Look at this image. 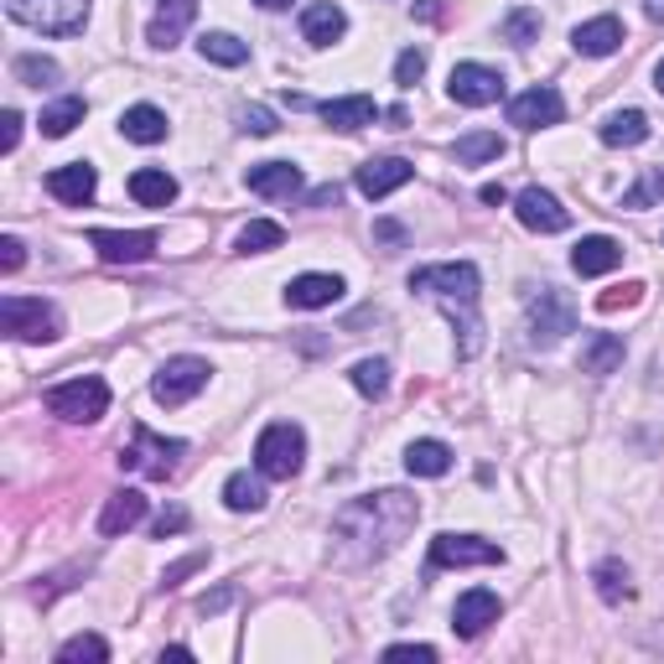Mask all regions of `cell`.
Masks as SVG:
<instances>
[{
  "mask_svg": "<svg viewBox=\"0 0 664 664\" xmlns=\"http://www.w3.org/2000/svg\"><path fill=\"white\" fill-rule=\"evenodd\" d=\"M421 519V504L400 488H384V494L354 498L342 504L338 519H333V540H338L342 561H375L384 550H394L410 535V525Z\"/></svg>",
  "mask_w": 664,
  "mask_h": 664,
  "instance_id": "obj_1",
  "label": "cell"
},
{
  "mask_svg": "<svg viewBox=\"0 0 664 664\" xmlns=\"http://www.w3.org/2000/svg\"><path fill=\"white\" fill-rule=\"evenodd\" d=\"M477 265L473 260H452V265H421V271H410V291H426L431 302L462 327V358L477 354Z\"/></svg>",
  "mask_w": 664,
  "mask_h": 664,
  "instance_id": "obj_2",
  "label": "cell"
},
{
  "mask_svg": "<svg viewBox=\"0 0 664 664\" xmlns=\"http://www.w3.org/2000/svg\"><path fill=\"white\" fill-rule=\"evenodd\" d=\"M6 17L32 27V32L73 36V32H84L88 0H6Z\"/></svg>",
  "mask_w": 664,
  "mask_h": 664,
  "instance_id": "obj_3",
  "label": "cell"
},
{
  "mask_svg": "<svg viewBox=\"0 0 664 664\" xmlns=\"http://www.w3.org/2000/svg\"><path fill=\"white\" fill-rule=\"evenodd\" d=\"M302 457H307V436H302V426H291V421H275V426L260 431L255 467H260L265 477H296V473H302Z\"/></svg>",
  "mask_w": 664,
  "mask_h": 664,
  "instance_id": "obj_4",
  "label": "cell"
},
{
  "mask_svg": "<svg viewBox=\"0 0 664 664\" xmlns=\"http://www.w3.org/2000/svg\"><path fill=\"white\" fill-rule=\"evenodd\" d=\"M48 410L57 415V421L88 426V421H99L104 410H109V384H104V379H94V375L68 379V384L48 390Z\"/></svg>",
  "mask_w": 664,
  "mask_h": 664,
  "instance_id": "obj_5",
  "label": "cell"
},
{
  "mask_svg": "<svg viewBox=\"0 0 664 664\" xmlns=\"http://www.w3.org/2000/svg\"><path fill=\"white\" fill-rule=\"evenodd\" d=\"M0 323L21 342L57 338V312H52V302H42V296H6V302H0Z\"/></svg>",
  "mask_w": 664,
  "mask_h": 664,
  "instance_id": "obj_6",
  "label": "cell"
},
{
  "mask_svg": "<svg viewBox=\"0 0 664 664\" xmlns=\"http://www.w3.org/2000/svg\"><path fill=\"white\" fill-rule=\"evenodd\" d=\"M566 333H577V307L566 302L556 286H546L540 296H529V338L550 348V342H561Z\"/></svg>",
  "mask_w": 664,
  "mask_h": 664,
  "instance_id": "obj_7",
  "label": "cell"
},
{
  "mask_svg": "<svg viewBox=\"0 0 664 664\" xmlns=\"http://www.w3.org/2000/svg\"><path fill=\"white\" fill-rule=\"evenodd\" d=\"M203 384H208V363L182 354V358H167V363H161V375L151 379V394L161 405H188Z\"/></svg>",
  "mask_w": 664,
  "mask_h": 664,
  "instance_id": "obj_8",
  "label": "cell"
},
{
  "mask_svg": "<svg viewBox=\"0 0 664 664\" xmlns=\"http://www.w3.org/2000/svg\"><path fill=\"white\" fill-rule=\"evenodd\" d=\"M182 452H188L182 442H167V436H156V431L136 426V442L119 452V462H125V467H136V473H146V477H167L171 467H177V457H182Z\"/></svg>",
  "mask_w": 664,
  "mask_h": 664,
  "instance_id": "obj_9",
  "label": "cell"
},
{
  "mask_svg": "<svg viewBox=\"0 0 664 664\" xmlns=\"http://www.w3.org/2000/svg\"><path fill=\"white\" fill-rule=\"evenodd\" d=\"M504 550L494 540H477V535H436L431 540V566L446 571V566H498Z\"/></svg>",
  "mask_w": 664,
  "mask_h": 664,
  "instance_id": "obj_10",
  "label": "cell"
},
{
  "mask_svg": "<svg viewBox=\"0 0 664 664\" xmlns=\"http://www.w3.org/2000/svg\"><path fill=\"white\" fill-rule=\"evenodd\" d=\"M446 94H452L457 104H473V109H483V104H494L498 94H504V73L483 68V63H457V68H452V78H446Z\"/></svg>",
  "mask_w": 664,
  "mask_h": 664,
  "instance_id": "obj_11",
  "label": "cell"
},
{
  "mask_svg": "<svg viewBox=\"0 0 664 664\" xmlns=\"http://www.w3.org/2000/svg\"><path fill=\"white\" fill-rule=\"evenodd\" d=\"M561 115H566V104H561V94H556L550 84L525 88V94L509 104V125H519V130H546V125H561Z\"/></svg>",
  "mask_w": 664,
  "mask_h": 664,
  "instance_id": "obj_12",
  "label": "cell"
},
{
  "mask_svg": "<svg viewBox=\"0 0 664 664\" xmlns=\"http://www.w3.org/2000/svg\"><path fill=\"white\" fill-rule=\"evenodd\" d=\"M498 613H504L498 592H488V587H473V592H462L457 608H452V633H457V639H477L488 623H498Z\"/></svg>",
  "mask_w": 664,
  "mask_h": 664,
  "instance_id": "obj_13",
  "label": "cell"
},
{
  "mask_svg": "<svg viewBox=\"0 0 664 664\" xmlns=\"http://www.w3.org/2000/svg\"><path fill=\"white\" fill-rule=\"evenodd\" d=\"M514 213H519V223L535 229V234H561V229H571V213H566L546 188H525L514 198Z\"/></svg>",
  "mask_w": 664,
  "mask_h": 664,
  "instance_id": "obj_14",
  "label": "cell"
},
{
  "mask_svg": "<svg viewBox=\"0 0 664 664\" xmlns=\"http://www.w3.org/2000/svg\"><path fill=\"white\" fill-rule=\"evenodd\" d=\"M88 244L99 250L109 265H140V260H151L156 255V234H119V229H94L88 234Z\"/></svg>",
  "mask_w": 664,
  "mask_h": 664,
  "instance_id": "obj_15",
  "label": "cell"
},
{
  "mask_svg": "<svg viewBox=\"0 0 664 664\" xmlns=\"http://www.w3.org/2000/svg\"><path fill=\"white\" fill-rule=\"evenodd\" d=\"M410 177H415V167H410L405 156H379V161H363V167H358V192H363V198H390L394 188H405Z\"/></svg>",
  "mask_w": 664,
  "mask_h": 664,
  "instance_id": "obj_16",
  "label": "cell"
},
{
  "mask_svg": "<svg viewBox=\"0 0 664 664\" xmlns=\"http://www.w3.org/2000/svg\"><path fill=\"white\" fill-rule=\"evenodd\" d=\"M94 188H99V171L88 167V161H68V167H57L48 177V192L68 208H84L94 198Z\"/></svg>",
  "mask_w": 664,
  "mask_h": 664,
  "instance_id": "obj_17",
  "label": "cell"
},
{
  "mask_svg": "<svg viewBox=\"0 0 664 664\" xmlns=\"http://www.w3.org/2000/svg\"><path fill=\"white\" fill-rule=\"evenodd\" d=\"M342 32H348V17L333 0H312L307 11H302V36H307L312 48H333Z\"/></svg>",
  "mask_w": 664,
  "mask_h": 664,
  "instance_id": "obj_18",
  "label": "cell"
},
{
  "mask_svg": "<svg viewBox=\"0 0 664 664\" xmlns=\"http://www.w3.org/2000/svg\"><path fill=\"white\" fill-rule=\"evenodd\" d=\"M623 265V244L608 234H592V239H581L577 250H571V271L577 275H608Z\"/></svg>",
  "mask_w": 664,
  "mask_h": 664,
  "instance_id": "obj_19",
  "label": "cell"
},
{
  "mask_svg": "<svg viewBox=\"0 0 664 664\" xmlns=\"http://www.w3.org/2000/svg\"><path fill=\"white\" fill-rule=\"evenodd\" d=\"M342 296V281L338 275H296L286 286V307H302V312H317V307H333Z\"/></svg>",
  "mask_w": 664,
  "mask_h": 664,
  "instance_id": "obj_20",
  "label": "cell"
},
{
  "mask_svg": "<svg viewBox=\"0 0 664 664\" xmlns=\"http://www.w3.org/2000/svg\"><path fill=\"white\" fill-rule=\"evenodd\" d=\"M571 48H577L581 57H608V52L623 48V21H618V17L581 21L577 32H571Z\"/></svg>",
  "mask_w": 664,
  "mask_h": 664,
  "instance_id": "obj_21",
  "label": "cell"
},
{
  "mask_svg": "<svg viewBox=\"0 0 664 664\" xmlns=\"http://www.w3.org/2000/svg\"><path fill=\"white\" fill-rule=\"evenodd\" d=\"M250 192L260 198H291V192H302V167H291V161H260L250 167Z\"/></svg>",
  "mask_w": 664,
  "mask_h": 664,
  "instance_id": "obj_22",
  "label": "cell"
},
{
  "mask_svg": "<svg viewBox=\"0 0 664 664\" xmlns=\"http://www.w3.org/2000/svg\"><path fill=\"white\" fill-rule=\"evenodd\" d=\"M140 519H146V494H136V488H119V494H109V504H104L99 514V535H125V529H136Z\"/></svg>",
  "mask_w": 664,
  "mask_h": 664,
  "instance_id": "obj_23",
  "label": "cell"
},
{
  "mask_svg": "<svg viewBox=\"0 0 664 664\" xmlns=\"http://www.w3.org/2000/svg\"><path fill=\"white\" fill-rule=\"evenodd\" d=\"M130 198H136L140 208H167L177 203V177L161 167H140L136 177H130Z\"/></svg>",
  "mask_w": 664,
  "mask_h": 664,
  "instance_id": "obj_24",
  "label": "cell"
},
{
  "mask_svg": "<svg viewBox=\"0 0 664 664\" xmlns=\"http://www.w3.org/2000/svg\"><path fill=\"white\" fill-rule=\"evenodd\" d=\"M323 119H327V125H338V130H363V125H375V119H379V104L369 99V94L327 99L323 104Z\"/></svg>",
  "mask_w": 664,
  "mask_h": 664,
  "instance_id": "obj_25",
  "label": "cell"
},
{
  "mask_svg": "<svg viewBox=\"0 0 664 664\" xmlns=\"http://www.w3.org/2000/svg\"><path fill=\"white\" fill-rule=\"evenodd\" d=\"M192 11H198V0H161V11H156L151 21V48H177V36H182V27L192 21Z\"/></svg>",
  "mask_w": 664,
  "mask_h": 664,
  "instance_id": "obj_26",
  "label": "cell"
},
{
  "mask_svg": "<svg viewBox=\"0 0 664 664\" xmlns=\"http://www.w3.org/2000/svg\"><path fill=\"white\" fill-rule=\"evenodd\" d=\"M405 473L410 477H442V473H452V446L446 442H410L405 446Z\"/></svg>",
  "mask_w": 664,
  "mask_h": 664,
  "instance_id": "obj_27",
  "label": "cell"
},
{
  "mask_svg": "<svg viewBox=\"0 0 664 664\" xmlns=\"http://www.w3.org/2000/svg\"><path fill=\"white\" fill-rule=\"evenodd\" d=\"M649 140V115L644 109H618L602 119V146H644Z\"/></svg>",
  "mask_w": 664,
  "mask_h": 664,
  "instance_id": "obj_28",
  "label": "cell"
},
{
  "mask_svg": "<svg viewBox=\"0 0 664 664\" xmlns=\"http://www.w3.org/2000/svg\"><path fill=\"white\" fill-rule=\"evenodd\" d=\"M119 130L130 140H140V146H156V140H167V115L156 104H136V109L119 115Z\"/></svg>",
  "mask_w": 664,
  "mask_h": 664,
  "instance_id": "obj_29",
  "label": "cell"
},
{
  "mask_svg": "<svg viewBox=\"0 0 664 664\" xmlns=\"http://www.w3.org/2000/svg\"><path fill=\"white\" fill-rule=\"evenodd\" d=\"M223 504H229L234 514H260L265 509V483L250 477V473H234L229 483H223Z\"/></svg>",
  "mask_w": 664,
  "mask_h": 664,
  "instance_id": "obj_30",
  "label": "cell"
},
{
  "mask_svg": "<svg viewBox=\"0 0 664 664\" xmlns=\"http://www.w3.org/2000/svg\"><path fill=\"white\" fill-rule=\"evenodd\" d=\"M618 363H623V338H613V333H597V338L581 348V369H587V375H613Z\"/></svg>",
  "mask_w": 664,
  "mask_h": 664,
  "instance_id": "obj_31",
  "label": "cell"
},
{
  "mask_svg": "<svg viewBox=\"0 0 664 664\" xmlns=\"http://www.w3.org/2000/svg\"><path fill=\"white\" fill-rule=\"evenodd\" d=\"M198 52H203L208 63H219V68H239V63H250V48L229 32H203L198 36Z\"/></svg>",
  "mask_w": 664,
  "mask_h": 664,
  "instance_id": "obj_32",
  "label": "cell"
},
{
  "mask_svg": "<svg viewBox=\"0 0 664 664\" xmlns=\"http://www.w3.org/2000/svg\"><path fill=\"white\" fill-rule=\"evenodd\" d=\"M234 244H239V255H265V250H281V244H286V229L271 219H255V223L239 229Z\"/></svg>",
  "mask_w": 664,
  "mask_h": 664,
  "instance_id": "obj_33",
  "label": "cell"
},
{
  "mask_svg": "<svg viewBox=\"0 0 664 664\" xmlns=\"http://www.w3.org/2000/svg\"><path fill=\"white\" fill-rule=\"evenodd\" d=\"M84 109H88L84 99H57L52 109H42V136L63 140V136L73 130V125H84Z\"/></svg>",
  "mask_w": 664,
  "mask_h": 664,
  "instance_id": "obj_34",
  "label": "cell"
},
{
  "mask_svg": "<svg viewBox=\"0 0 664 664\" xmlns=\"http://www.w3.org/2000/svg\"><path fill=\"white\" fill-rule=\"evenodd\" d=\"M504 156V136L498 130H477V136L457 140V161L462 167H477V161H498Z\"/></svg>",
  "mask_w": 664,
  "mask_h": 664,
  "instance_id": "obj_35",
  "label": "cell"
},
{
  "mask_svg": "<svg viewBox=\"0 0 664 664\" xmlns=\"http://www.w3.org/2000/svg\"><path fill=\"white\" fill-rule=\"evenodd\" d=\"M592 581H597V597H602V602H613V608H618V602H629V597H633V587H629V571H623V566H618V561H602V566H597V571H592Z\"/></svg>",
  "mask_w": 664,
  "mask_h": 664,
  "instance_id": "obj_36",
  "label": "cell"
},
{
  "mask_svg": "<svg viewBox=\"0 0 664 664\" xmlns=\"http://www.w3.org/2000/svg\"><path fill=\"white\" fill-rule=\"evenodd\" d=\"M354 390L369 394V400H379V394L390 390V363H384V358H363V363H354Z\"/></svg>",
  "mask_w": 664,
  "mask_h": 664,
  "instance_id": "obj_37",
  "label": "cell"
},
{
  "mask_svg": "<svg viewBox=\"0 0 664 664\" xmlns=\"http://www.w3.org/2000/svg\"><path fill=\"white\" fill-rule=\"evenodd\" d=\"M57 660H63V664H104V660H109V644H104V639H99V633H78V639H68V644H63V649H57Z\"/></svg>",
  "mask_w": 664,
  "mask_h": 664,
  "instance_id": "obj_38",
  "label": "cell"
},
{
  "mask_svg": "<svg viewBox=\"0 0 664 664\" xmlns=\"http://www.w3.org/2000/svg\"><path fill=\"white\" fill-rule=\"evenodd\" d=\"M11 68H17V78H21V84H32V88H42V84H57V63H52V57H36V52H27V57H17Z\"/></svg>",
  "mask_w": 664,
  "mask_h": 664,
  "instance_id": "obj_39",
  "label": "cell"
},
{
  "mask_svg": "<svg viewBox=\"0 0 664 664\" xmlns=\"http://www.w3.org/2000/svg\"><path fill=\"white\" fill-rule=\"evenodd\" d=\"M504 36H509L514 48H529V42H535V36H540V11H514L509 21H504Z\"/></svg>",
  "mask_w": 664,
  "mask_h": 664,
  "instance_id": "obj_40",
  "label": "cell"
},
{
  "mask_svg": "<svg viewBox=\"0 0 664 664\" xmlns=\"http://www.w3.org/2000/svg\"><path fill=\"white\" fill-rule=\"evenodd\" d=\"M639 302H644V286L629 281V286L602 291V296H597V312H608V317H613V312H629V307H639Z\"/></svg>",
  "mask_w": 664,
  "mask_h": 664,
  "instance_id": "obj_41",
  "label": "cell"
},
{
  "mask_svg": "<svg viewBox=\"0 0 664 664\" xmlns=\"http://www.w3.org/2000/svg\"><path fill=\"white\" fill-rule=\"evenodd\" d=\"M664 198V171L654 167V171H644V182L633 192H623V208H649V203H660Z\"/></svg>",
  "mask_w": 664,
  "mask_h": 664,
  "instance_id": "obj_42",
  "label": "cell"
},
{
  "mask_svg": "<svg viewBox=\"0 0 664 664\" xmlns=\"http://www.w3.org/2000/svg\"><path fill=\"white\" fill-rule=\"evenodd\" d=\"M421 73H426V52H421V48H405L400 57H394V84H400V88H415Z\"/></svg>",
  "mask_w": 664,
  "mask_h": 664,
  "instance_id": "obj_43",
  "label": "cell"
},
{
  "mask_svg": "<svg viewBox=\"0 0 664 664\" xmlns=\"http://www.w3.org/2000/svg\"><path fill=\"white\" fill-rule=\"evenodd\" d=\"M239 130H250V136H275L281 125H275V115L265 104H244V109H239Z\"/></svg>",
  "mask_w": 664,
  "mask_h": 664,
  "instance_id": "obj_44",
  "label": "cell"
},
{
  "mask_svg": "<svg viewBox=\"0 0 664 664\" xmlns=\"http://www.w3.org/2000/svg\"><path fill=\"white\" fill-rule=\"evenodd\" d=\"M384 660H421V664H431V660H436V649H431V644H394V649H384Z\"/></svg>",
  "mask_w": 664,
  "mask_h": 664,
  "instance_id": "obj_45",
  "label": "cell"
},
{
  "mask_svg": "<svg viewBox=\"0 0 664 664\" xmlns=\"http://www.w3.org/2000/svg\"><path fill=\"white\" fill-rule=\"evenodd\" d=\"M0 271H6V275L21 271V239H11V234L0 239Z\"/></svg>",
  "mask_w": 664,
  "mask_h": 664,
  "instance_id": "obj_46",
  "label": "cell"
},
{
  "mask_svg": "<svg viewBox=\"0 0 664 664\" xmlns=\"http://www.w3.org/2000/svg\"><path fill=\"white\" fill-rule=\"evenodd\" d=\"M0 125H6V130H0V146H6V151H17V140H21V115H17V109H6V115H0Z\"/></svg>",
  "mask_w": 664,
  "mask_h": 664,
  "instance_id": "obj_47",
  "label": "cell"
},
{
  "mask_svg": "<svg viewBox=\"0 0 664 664\" xmlns=\"http://www.w3.org/2000/svg\"><path fill=\"white\" fill-rule=\"evenodd\" d=\"M182 525H188V514H182V509H167L161 519H156V540H167V535H177Z\"/></svg>",
  "mask_w": 664,
  "mask_h": 664,
  "instance_id": "obj_48",
  "label": "cell"
},
{
  "mask_svg": "<svg viewBox=\"0 0 664 664\" xmlns=\"http://www.w3.org/2000/svg\"><path fill=\"white\" fill-rule=\"evenodd\" d=\"M198 566H203V556H188V561H177V566H171V571H167V587H177V581H182V577H192Z\"/></svg>",
  "mask_w": 664,
  "mask_h": 664,
  "instance_id": "obj_49",
  "label": "cell"
},
{
  "mask_svg": "<svg viewBox=\"0 0 664 664\" xmlns=\"http://www.w3.org/2000/svg\"><path fill=\"white\" fill-rule=\"evenodd\" d=\"M229 602H234V592H229V587H219L213 597H203V602H198V613H219V608H229Z\"/></svg>",
  "mask_w": 664,
  "mask_h": 664,
  "instance_id": "obj_50",
  "label": "cell"
},
{
  "mask_svg": "<svg viewBox=\"0 0 664 664\" xmlns=\"http://www.w3.org/2000/svg\"><path fill=\"white\" fill-rule=\"evenodd\" d=\"M375 234L384 239V244H400V239H405V229H400V223H375Z\"/></svg>",
  "mask_w": 664,
  "mask_h": 664,
  "instance_id": "obj_51",
  "label": "cell"
},
{
  "mask_svg": "<svg viewBox=\"0 0 664 664\" xmlns=\"http://www.w3.org/2000/svg\"><path fill=\"white\" fill-rule=\"evenodd\" d=\"M342 192H338V182H333V188H317L312 192V208H327V203H338Z\"/></svg>",
  "mask_w": 664,
  "mask_h": 664,
  "instance_id": "obj_52",
  "label": "cell"
},
{
  "mask_svg": "<svg viewBox=\"0 0 664 664\" xmlns=\"http://www.w3.org/2000/svg\"><path fill=\"white\" fill-rule=\"evenodd\" d=\"M415 17H421V21H436V17H442V0H421V6H415Z\"/></svg>",
  "mask_w": 664,
  "mask_h": 664,
  "instance_id": "obj_53",
  "label": "cell"
},
{
  "mask_svg": "<svg viewBox=\"0 0 664 664\" xmlns=\"http://www.w3.org/2000/svg\"><path fill=\"white\" fill-rule=\"evenodd\" d=\"M477 198H483V203H504V198H509V192H504V188H498V182H488V188H483V192H477Z\"/></svg>",
  "mask_w": 664,
  "mask_h": 664,
  "instance_id": "obj_54",
  "label": "cell"
},
{
  "mask_svg": "<svg viewBox=\"0 0 664 664\" xmlns=\"http://www.w3.org/2000/svg\"><path fill=\"white\" fill-rule=\"evenodd\" d=\"M255 6H260V11H286L291 0H255Z\"/></svg>",
  "mask_w": 664,
  "mask_h": 664,
  "instance_id": "obj_55",
  "label": "cell"
},
{
  "mask_svg": "<svg viewBox=\"0 0 664 664\" xmlns=\"http://www.w3.org/2000/svg\"><path fill=\"white\" fill-rule=\"evenodd\" d=\"M654 88L664 94V57H660V68H654Z\"/></svg>",
  "mask_w": 664,
  "mask_h": 664,
  "instance_id": "obj_56",
  "label": "cell"
}]
</instances>
